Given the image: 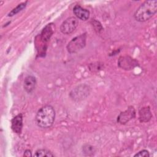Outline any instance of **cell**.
<instances>
[{
	"label": "cell",
	"mask_w": 157,
	"mask_h": 157,
	"mask_svg": "<svg viewBox=\"0 0 157 157\" xmlns=\"http://www.w3.org/2000/svg\"><path fill=\"white\" fill-rule=\"evenodd\" d=\"M139 121L142 123L149 121L152 118V114L149 107H145L139 110Z\"/></svg>",
	"instance_id": "11"
},
{
	"label": "cell",
	"mask_w": 157,
	"mask_h": 157,
	"mask_svg": "<svg viewBox=\"0 0 157 157\" xmlns=\"http://www.w3.org/2000/svg\"><path fill=\"white\" fill-rule=\"evenodd\" d=\"M137 62L130 56H121L118 59V66L125 70H130L137 66Z\"/></svg>",
	"instance_id": "7"
},
{
	"label": "cell",
	"mask_w": 157,
	"mask_h": 157,
	"mask_svg": "<svg viewBox=\"0 0 157 157\" xmlns=\"http://www.w3.org/2000/svg\"><path fill=\"white\" fill-rule=\"evenodd\" d=\"M86 39V34H82L73 38L66 47L68 52L70 53H75L82 49L85 46Z\"/></svg>",
	"instance_id": "3"
},
{
	"label": "cell",
	"mask_w": 157,
	"mask_h": 157,
	"mask_svg": "<svg viewBox=\"0 0 157 157\" xmlns=\"http://www.w3.org/2000/svg\"><path fill=\"white\" fill-rule=\"evenodd\" d=\"M137 156H139V157H148V156H150V153H149L148 150H142L139 151L137 153H136L134 155V157H137Z\"/></svg>",
	"instance_id": "16"
},
{
	"label": "cell",
	"mask_w": 157,
	"mask_h": 157,
	"mask_svg": "<svg viewBox=\"0 0 157 157\" xmlns=\"http://www.w3.org/2000/svg\"><path fill=\"white\" fill-rule=\"evenodd\" d=\"M90 87L85 84L80 85L73 89L71 93V98L75 101H80L86 98L90 94Z\"/></svg>",
	"instance_id": "4"
},
{
	"label": "cell",
	"mask_w": 157,
	"mask_h": 157,
	"mask_svg": "<svg viewBox=\"0 0 157 157\" xmlns=\"http://www.w3.org/2000/svg\"><path fill=\"white\" fill-rule=\"evenodd\" d=\"M55 118V111L50 105H45L41 107L36 115V122L42 128H48L52 126Z\"/></svg>",
	"instance_id": "1"
},
{
	"label": "cell",
	"mask_w": 157,
	"mask_h": 157,
	"mask_svg": "<svg viewBox=\"0 0 157 157\" xmlns=\"http://www.w3.org/2000/svg\"><path fill=\"white\" fill-rule=\"evenodd\" d=\"M36 80L34 76L28 75L26 77L24 80V89L28 93H31L36 87Z\"/></svg>",
	"instance_id": "10"
},
{
	"label": "cell",
	"mask_w": 157,
	"mask_h": 157,
	"mask_svg": "<svg viewBox=\"0 0 157 157\" xmlns=\"http://www.w3.org/2000/svg\"><path fill=\"white\" fill-rule=\"evenodd\" d=\"M73 12L77 18L83 21L87 20L90 17V12L79 5H75L74 7Z\"/></svg>",
	"instance_id": "9"
},
{
	"label": "cell",
	"mask_w": 157,
	"mask_h": 157,
	"mask_svg": "<svg viewBox=\"0 0 157 157\" xmlns=\"http://www.w3.org/2000/svg\"><path fill=\"white\" fill-rule=\"evenodd\" d=\"M83 151L85 153H86L87 155H93L94 152H95V149L90 145H86L83 147Z\"/></svg>",
	"instance_id": "15"
},
{
	"label": "cell",
	"mask_w": 157,
	"mask_h": 157,
	"mask_svg": "<svg viewBox=\"0 0 157 157\" xmlns=\"http://www.w3.org/2000/svg\"><path fill=\"white\" fill-rule=\"evenodd\" d=\"M136 116V111L133 107H129L125 111L121 112L117 117V122L121 124H125Z\"/></svg>",
	"instance_id": "6"
},
{
	"label": "cell",
	"mask_w": 157,
	"mask_h": 157,
	"mask_svg": "<svg viewBox=\"0 0 157 157\" xmlns=\"http://www.w3.org/2000/svg\"><path fill=\"white\" fill-rule=\"evenodd\" d=\"M157 12V1H146L136 10L134 17L136 21L144 22L155 15Z\"/></svg>",
	"instance_id": "2"
},
{
	"label": "cell",
	"mask_w": 157,
	"mask_h": 157,
	"mask_svg": "<svg viewBox=\"0 0 157 157\" xmlns=\"http://www.w3.org/2000/svg\"><path fill=\"white\" fill-rule=\"evenodd\" d=\"M11 128L13 132L17 134H20L23 128V115L20 113L16 115L12 120Z\"/></svg>",
	"instance_id": "8"
},
{
	"label": "cell",
	"mask_w": 157,
	"mask_h": 157,
	"mask_svg": "<svg viewBox=\"0 0 157 157\" xmlns=\"http://www.w3.org/2000/svg\"><path fill=\"white\" fill-rule=\"evenodd\" d=\"M54 155L49 150L47 149H39L37 150L35 153H34V156L37 157H43V156H53Z\"/></svg>",
	"instance_id": "13"
},
{
	"label": "cell",
	"mask_w": 157,
	"mask_h": 157,
	"mask_svg": "<svg viewBox=\"0 0 157 157\" xmlns=\"http://www.w3.org/2000/svg\"><path fill=\"white\" fill-rule=\"evenodd\" d=\"M26 2H22L20 4H18L15 8H14L8 14V16L9 17H11V16H13L14 15H15L16 13H18L20 11H21V10H23L26 6Z\"/></svg>",
	"instance_id": "14"
},
{
	"label": "cell",
	"mask_w": 157,
	"mask_h": 157,
	"mask_svg": "<svg viewBox=\"0 0 157 157\" xmlns=\"http://www.w3.org/2000/svg\"><path fill=\"white\" fill-rule=\"evenodd\" d=\"M23 156H26V157L31 156L32 155H31V150H25Z\"/></svg>",
	"instance_id": "17"
},
{
	"label": "cell",
	"mask_w": 157,
	"mask_h": 157,
	"mask_svg": "<svg viewBox=\"0 0 157 157\" xmlns=\"http://www.w3.org/2000/svg\"><path fill=\"white\" fill-rule=\"evenodd\" d=\"M78 21L76 17H70L66 18L61 25L60 31L64 34H71L77 27Z\"/></svg>",
	"instance_id": "5"
},
{
	"label": "cell",
	"mask_w": 157,
	"mask_h": 157,
	"mask_svg": "<svg viewBox=\"0 0 157 157\" xmlns=\"http://www.w3.org/2000/svg\"><path fill=\"white\" fill-rule=\"evenodd\" d=\"M53 33V30L51 24L47 25L42 31V33L40 34V39L42 41L44 42H48L50 40Z\"/></svg>",
	"instance_id": "12"
}]
</instances>
